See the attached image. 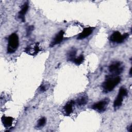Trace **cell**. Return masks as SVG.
<instances>
[{
	"label": "cell",
	"instance_id": "10",
	"mask_svg": "<svg viewBox=\"0 0 132 132\" xmlns=\"http://www.w3.org/2000/svg\"><path fill=\"white\" fill-rule=\"evenodd\" d=\"M13 118L11 117H5L3 116L2 118V121L4 126L7 128L9 127L12 124Z\"/></svg>",
	"mask_w": 132,
	"mask_h": 132
},
{
	"label": "cell",
	"instance_id": "9",
	"mask_svg": "<svg viewBox=\"0 0 132 132\" xmlns=\"http://www.w3.org/2000/svg\"><path fill=\"white\" fill-rule=\"evenodd\" d=\"M28 7H29V6H28V3H26L24 4V5H22V6L21 7V10L19 12L18 17L23 22L25 21V15L26 12L27 11V10L28 9Z\"/></svg>",
	"mask_w": 132,
	"mask_h": 132
},
{
	"label": "cell",
	"instance_id": "6",
	"mask_svg": "<svg viewBox=\"0 0 132 132\" xmlns=\"http://www.w3.org/2000/svg\"><path fill=\"white\" fill-rule=\"evenodd\" d=\"M108 101H107V100H102L94 104L92 106V108L98 111H103L105 110L106 106L108 104Z\"/></svg>",
	"mask_w": 132,
	"mask_h": 132
},
{
	"label": "cell",
	"instance_id": "5",
	"mask_svg": "<svg viewBox=\"0 0 132 132\" xmlns=\"http://www.w3.org/2000/svg\"><path fill=\"white\" fill-rule=\"evenodd\" d=\"M121 66V63L119 62L113 63L109 65V70L110 72L113 73V75L120 74L123 71V68Z\"/></svg>",
	"mask_w": 132,
	"mask_h": 132
},
{
	"label": "cell",
	"instance_id": "17",
	"mask_svg": "<svg viewBox=\"0 0 132 132\" xmlns=\"http://www.w3.org/2000/svg\"><path fill=\"white\" fill-rule=\"evenodd\" d=\"M33 28H34L33 26H30L27 28V36L30 35L31 31L33 30Z\"/></svg>",
	"mask_w": 132,
	"mask_h": 132
},
{
	"label": "cell",
	"instance_id": "11",
	"mask_svg": "<svg viewBox=\"0 0 132 132\" xmlns=\"http://www.w3.org/2000/svg\"><path fill=\"white\" fill-rule=\"evenodd\" d=\"M123 97H124V96L122 94H121L119 93H118V95L113 103V107L114 108L118 107H120L121 106V105L122 104V102H123Z\"/></svg>",
	"mask_w": 132,
	"mask_h": 132
},
{
	"label": "cell",
	"instance_id": "1",
	"mask_svg": "<svg viewBox=\"0 0 132 132\" xmlns=\"http://www.w3.org/2000/svg\"><path fill=\"white\" fill-rule=\"evenodd\" d=\"M120 81L121 77L119 76L109 77L102 84V87L106 92L111 91L119 84Z\"/></svg>",
	"mask_w": 132,
	"mask_h": 132
},
{
	"label": "cell",
	"instance_id": "16",
	"mask_svg": "<svg viewBox=\"0 0 132 132\" xmlns=\"http://www.w3.org/2000/svg\"><path fill=\"white\" fill-rule=\"evenodd\" d=\"M46 123V119L45 118H41L38 120V124H37V126L38 127H41L43 126Z\"/></svg>",
	"mask_w": 132,
	"mask_h": 132
},
{
	"label": "cell",
	"instance_id": "13",
	"mask_svg": "<svg viewBox=\"0 0 132 132\" xmlns=\"http://www.w3.org/2000/svg\"><path fill=\"white\" fill-rule=\"evenodd\" d=\"M76 54V51L75 50H72L70 51L68 53L67 55V59L68 60L71 61H73L75 59V56Z\"/></svg>",
	"mask_w": 132,
	"mask_h": 132
},
{
	"label": "cell",
	"instance_id": "18",
	"mask_svg": "<svg viewBox=\"0 0 132 132\" xmlns=\"http://www.w3.org/2000/svg\"><path fill=\"white\" fill-rule=\"evenodd\" d=\"M46 90V87L44 86H41L40 87V91H44Z\"/></svg>",
	"mask_w": 132,
	"mask_h": 132
},
{
	"label": "cell",
	"instance_id": "20",
	"mask_svg": "<svg viewBox=\"0 0 132 132\" xmlns=\"http://www.w3.org/2000/svg\"><path fill=\"white\" fill-rule=\"evenodd\" d=\"M131 68L130 69V71H129V74H130V75H131Z\"/></svg>",
	"mask_w": 132,
	"mask_h": 132
},
{
	"label": "cell",
	"instance_id": "7",
	"mask_svg": "<svg viewBox=\"0 0 132 132\" xmlns=\"http://www.w3.org/2000/svg\"><path fill=\"white\" fill-rule=\"evenodd\" d=\"M64 31L63 30L60 31L55 36L54 40L52 41L51 43L50 44V46L53 47L55 46L56 44H58L60 43L63 40V35H64Z\"/></svg>",
	"mask_w": 132,
	"mask_h": 132
},
{
	"label": "cell",
	"instance_id": "8",
	"mask_svg": "<svg viewBox=\"0 0 132 132\" xmlns=\"http://www.w3.org/2000/svg\"><path fill=\"white\" fill-rule=\"evenodd\" d=\"M93 30V29L92 27H88V28H84L83 31L81 32H80L78 36L77 39L80 40L88 37L89 35H90L92 34Z\"/></svg>",
	"mask_w": 132,
	"mask_h": 132
},
{
	"label": "cell",
	"instance_id": "12",
	"mask_svg": "<svg viewBox=\"0 0 132 132\" xmlns=\"http://www.w3.org/2000/svg\"><path fill=\"white\" fill-rule=\"evenodd\" d=\"M74 104V102L73 101H71L68 103L64 106V111L67 115H69L73 111V105Z\"/></svg>",
	"mask_w": 132,
	"mask_h": 132
},
{
	"label": "cell",
	"instance_id": "4",
	"mask_svg": "<svg viewBox=\"0 0 132 132\" xmlns=\"http://www.w3.org/2000/svg\"><path fill=\"white\" fill-rule=\"evenodd\" d=\"M40 51L39 48V43H36L35 44H32L27 46L25 48V52L30 55H35L37 54Z\"/></svg>",
	"mask_w": 132,
	"mask_h": 132
},
{
	"label": "cell",
	"instance_id": "19",
	"mask_svg": "<svg viewBox=\"0 0 132 132\" xmlns=\"http://www.w3.org/2000/svg\"><path fill=\"white\" fill-rule=\"evenodd\" d=\"M127 130H128V131H129L130 132H131L132 131V125H131V124L127 128Z\"/></svg>",
	"mask_w": 132,
	"mask_h": 132
},
{
	"label": "cell",
	"instance_id": "2",
	"mask_svg": "<svg viewBox=\"0 0 132 132\" xmlns=\"http://www.w3.org/2000/svg\"><path fill=\"white\" fill-rule=\"evenodd\" d=\"M19 38L15 33L12 34L8 39L7 52L9 53H14L19 46Z\"/></svg>",
	"mask_w": 132,
	"mask_h": 132
},
{
	"label": "cell",
	"instance_id": "3",
	"mask_svg": "<svg viewBox=\"0 0 132 132\" xmlns=\"http://www.w3.org/2000/svg\"><path fill=\"white\" fill-rule=\"evenodd\" d=\"M128 33H125L123 35L119 31H115L110 37V40L113 42L121 43L123 42L128 37Z\"/></svg>",
	"mask_w": 132,
	"mask_h": 132
},
{
	"label": "cell",
	"instance_id": "15",
	"mask_svg": "<svg viewBox=\"0 0 132 132\" xmlns=\"http://www.w3.org/2000/svg\"><path fill=\"white\" fill-rule=\"evenodd\" d=\"M87 99L85 97H82L78 99L77 101V103L79 106L84 105L86 104H87Z\"/></svg>",
	"mask_w": 132,
	"mask_h": 132
},
{
	"label": "cell",
	"instance_id": "14",
	"mask_svg": "<svg viewBox=\"0 0 132 132\" xmlns=\"http://www.w3.org/2000/svg\"><path fill=\"white\" fill-rule=\"evenodd\" d=\"M84 60V57L82 55H80L79 57L75 58L73 62L77 65H80L81 64Z\"/></svg>",
	"mask_w": 132,
	"mask_h": 132
}]
</instances>
